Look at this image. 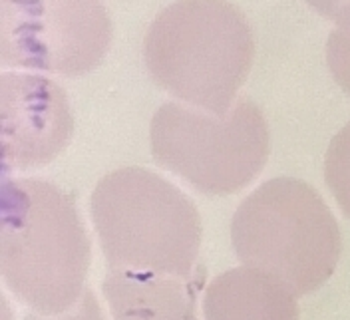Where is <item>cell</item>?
Masks as SVG:
<instances>
[{"instance_id":"13","label":"cell","mask_w":350,"mask_h":320,"mask_svg":"<svg viewBox=\"0 0 350 320\" xmlns=\"http://www.w3.org/2000/svg\"><path fill=\"white\" fill-rule=\"evenodd\" d=\"M306 4L321 16L342 28H350V0H306Z\"/></svg>"},{"instance_id":"4","label":"cell","mask_w":350,"mask_h":320,"mask_svg":"<svg viewBox=\"0 0 350 320\" xmlns=\"http://www.w3.org/2000/svg\"><path fill=\"white\" fill-rule=\"evenodd\" d=\"M231 243L247 267L310 295L334 275L342 237L332 211L308 183L275 177L251 193L233 215Z\"/></svg>"},{"instance_id":"2","label":"cell","mask_w":350,"mask_h":320,"mask_svg":"<svg viewBox=\"0 0 350 320\" xmlns=\"http://www.w3.org/2000/svg\"><path fill=\"white\" fill-rule=\"evenodd\" d=\"M255 56L253 30L227 0H177L152 22L144 58L172 96L227 116Z\"/></svg>"},{"instance_id":"9","label":"cell","mask_w":350,"mask_h":320,"mask_svg":"<svg viewBox=\"0 0 350 320\" xmlns=\"http://www.w3.org/2000/svg\"><path fill=\"white\" fill-rule=\"evenodd\" d=\"M297 293L261 269L237 267L205 291V320H299Z\"/></svg>"},{"instance_id":"5","label":"cell","mask_w":350,"mask_h":320,"mask_svg":"<svg viewBox=\"0 0 350 320\" xmlns=\"http://www.w3.org/2000/svg\"><path fill=\"white\" fill-rule=\"evenodd\" d=\"M153 159L205 195H231L259 177L271 151L262 111L239 100L227 116L163 104L152 118Z\"/></svg>"},{"instance_id":"11","label":"cell","mask_w":350,"mask_h":320,"mask_svg":"<svg viewBox=\"0 0 350 320\" xmlns=\"http://www.w3.org/2000/svg\"><path fill=\"white\" fill-rule=\"evenodd\" d=\"M327 64L334 82L350 96V28L330 32L327 40Z\"/></svg>"},{"instance_id":"6","label":"cell","mask_w":350,"mask_h":320,"mask_svg":"<svg viewBox=\"0 0 350 320\" xmlns=\"http://www.w3.org/2000/svg\"><path fill=\"white\" fill-rule=\"evenodd\" d=\"M111 44L102 0H0L2 64L78 78Z\"/></svg>"},{"instance_id":"1","label":"cell","mask_w":350,"mask_h":320,"mask_svg":"<svg viewBox=\"0 0 350 320\" xmlns=\"http://www.w3.org/2000/svg\"><path fill=\"white\" fill-rule=\"evenodd\" d=\"M90 237L74 199L38 177L2 179L0 261L14 297L38 315L70 310L84 295Z\"/></svg>"},{"instance_id":"8","label":"cell","mask_w":350,"mask_h":320,"mask_svg":"<svg viewBox=\"0 0 350 320\" xmlns=\"http://www.w3.org/2000/svg\"><path fill=\"white\" fill-rule=\"evenodd\" d=\"M205 275L203 267L191 278L108 271L102 291L113 320H199L197 295Z\"/></svg>"},{"instance_id":"3","label":"cell","mask_w":350,"mask_h":320,"mask_svg":"<svg viewBox=\"0 0 350 320\" xmlns=\"http://www.w3.org/2000/svg\"><path fill=\"white\" fill-rule=\"evenodd\" d=\"M92 219L109 271L191 278L201 245L196 203L157 173L124 168L92 193Z\"/></svg>"},{"instance_id":"10","label":"cell","mask_w":350,"mask_h":320,"mask_svg":"<svg viewBox=\"0 0 350 320\" xmlns=\"http://www.w3.org/2000/svg\"><path fill=\"white\" fill-rule=\"evenodd\" d=\"M325 181L340 211L350 219V124L340 129L328 146Z\"/></svg>"},{"instance_id":"12","label":"cell","mask_w":350,"mask_h":320,"mask_svg":"<svg viewBox=\"0 0 350 320\" xmlns=\"http://www.w3.org/2000/svg\"><path fill=\"white\" fill-rule=\"evenodd\" d=\"M24 320H106L104 312L100 308V302L94 297V293L86 289L82 299L78 300L70 310H66L62 315H54V317H46V315H26Z\"/></svg>"},{"instance_id":"7","label":"cell","mask_w":350,"mask_h":320,"mask_svg":"<svg viewBox=\"0 0 350 320\" xmlns=\"http://www.w3.org/2000/svg\"><path fill=\"white\" fill-rule=\"evenodd\" d=\"M2 170L42 168L66 150L74 118L64 88L34 74H2Z\"/></svg>"}]
</instances>
